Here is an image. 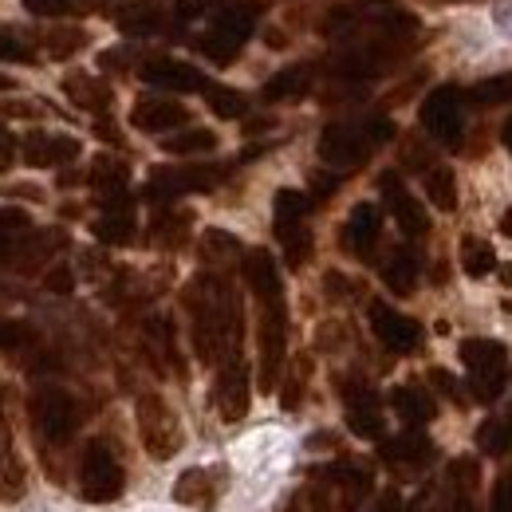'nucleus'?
<instances>
[{
    "label": "nucleus",
    "mask_w": 512,
    "mask_h": 512,
    "mask_svg": "<svg viewBox=\"0 0 512 512\" xmlns=\"http://www.w3.org/2000/svg\"><path fill=\"white\" fill-rule=\"evenodd\" d=\"M186 312H190L193 351L205 367H217L229 355H241L245 316L233 284L221 272H201L186 288Z\"/></svg>",
    "instance_id": "f257e3e1"
},
{
    "label": "nucleus",
    "mask_w": 512,
    "mask_h": 512,
    "mask_svg": "<svg viewBox=\"0 0 512 512\" xmlns=\"http://www.w3.org/2000/svg\"><path fill=\"white\" fill-rule=\"evenodd\" d=\"M241 272L249 280L260 308V323H256V343H260V375L256 383L264 394H272L284 371V355H288V304H284V280L280 268L268 249H249L241 256Z\"/></svg>",
    "instance_id": "f03ea898"
},
{
    "label": "nucleus",
    "mask_w": 512,
    "mask_h": 512,
    "mask_svg": "<svg viewBox=\"0 0 512 512\" xmlns=\"http://www.w3.org/2000/svg\"><path fill=\"white\" fill-rule=\"evenodd\" d=\"M390 138H394V123L386 115H367L355 123H331L320 134V158L335 170H351V166H363Z\"/></svg>",
    "instance_id": "7ed1b4c3"
},
{
    "label": "nucleus",
    "mask_w": 512,
    "mask_h": 512,
    "mask_svg": "<svg viewBox=\"0 0 512 512\" xmlns=\"http://www.w3.org/2000/svg\"><path fill=\"white\" fill-rule=\"evenodd\" d=\"M256 16H260V4L256 0H233V4L217 8L213 20H209V28L197 40V52L213 67H229L241 56L245 40L253 36Z\"/></svg>",
    "instance_id": "20e7f679"
},
{
    "label": "nucleus",
    "mask_w": 512,
    "mask_h": 512,
    "mask_svg": "<svg viewBox=\"0 0 512 512\" xmlns=\"http://www.w3.org/2000/svg\"><path fill=\"white\" fill-rule=\"evenodd\" d=\"M457 355H461L465 375H469V394H473L481 406L501 402V394H505L512 383L509 347L497 343V339H461Z\"/></svg>",
    "instance_id": "39448f33"
},
{
    "label": "nucleus",
    "mask_w": 512,
    "mask_h": 512,
    "mask_svg": "<svg viewBox=\"0 0 512 512\" xmlns=\"http://www.w3.org/2000/svg\"><path fill=\"white\" fill-rule=\"evenodd\" d=\"M312 197L300 190H280L272 197V233L284 249L288 268H304L312 260V229H308Z\"/></svg>",
    "instance_id": "423d86ee"
},
{
    "label": "nucleus",
    "mask_w": 512,
    "mask_h": 512,
    "mask_svg": "<svg viewBox=\"0 0 512 512\" xmlns=\"http://www.w3.org/2000/svg\"><path fill=\"white\" fill-rule=\"evenodd\" d=\"M229 174H233V166H225V162L154 166V170H150V178H146V190H142V197H146V201H158V205H166V201H174V197H182V193H209V190H217V186H221Z\"/></svg>",
    "instance_id": "0eeeda50"
},
{
    "label": "nucleus",
    "mask_w": 512,
    "mask_h": 512,
    "mask_svg": "<svg viewBox=\"0 0 512 512\" xmlns=\"http://www.w3.org/2000/svg\"><path fill=\"white\" fill-rule=\"evenodd\" d=\"M28 418H32V430L40 438V446H64L75 438L79 430V402L60 390V386H40L32 398H28Z\"/></svg>",
    "instance_id": "6e6552de"
},
{
    "label": "nucleus",
    "mask_w": 512,
    "mask_h": 512,
    "mask_svg": "<svg viewBox=\"0 0 512 512\" xmlns=\"http://www.w3.org/2000/svg\"><path fill=\"white\" fill-rule=\"evenodd\" d=\"M127 489V473H123V461L115 457V449L107 446L103 438L87 442L83 449V461H79V493L87 505H111L119 501Z\"/></svg>",
    "instance_id": "1a4fd4ad"
},
{
    "label": "nucleus",
    "mask_w": 512,
    "mask_h": 512,
    "mask_svg": "<svg viewBox=\"0 0 512 512\" xmlns=\"http://www.w3.org/2000/svg\"><path fill=\"white\" fill-rule=\"evenodd\" d=\"M134 418H138V438H142V446H146V453H150L154 461H170V457L182 449V442H186L182 422H178V414L166 406L162 394H138Z\"/></svg>",
    "instance_id": "9d476101"
},
{
    "label": "nucleus",
    "mask_w": 512,
    "mask_h": 512,
    "mask_svg": "<svg viewBox=\"0 0 512 512\" xmlns=\"http://www.w3.org/2000/svg\"><path fill=\"white\" fill-rule=\"evenodd\" d=\"M422 127L442 146H461V138H465V91L457 83H442L422 99Z\"/></svg>",
    "instance_id": "9b49d317"
},
{
    "label": "nucleus",
    "mask_w": 512,
    "mask_h": 512,
    "mask_svg": "<svg viewBox=\"0 0 512 512\" xmlns=\"http://www.w3.org/2000/svg\"><path fill=\"white\" fill-rule=\"evenodd\" d=\"M343 406H347V430L355 438H367V442H383L386 434V418H383V402L375 394V386L363 383V379H343Z\"/></svg>",
    "instance_id": "f8f14e48"
},
{
    "label": "nucleus",
    "mask_w": 512,
    "mask_h": 512,
    "mask_svg": "<svg viewBox=\"0 0 512 512\" xmlns=\"http://www.w3.org/2000/svg\"><path fill=\"white\" fill-rule=\"evenodd\" d=\"M367 320H371L375 339L383 343L386 351H394V355H414V351L422 347V339H426L422 323L410 320V316H402V312H394V308L383 304V300H371Z\"/></svg>",
    "instance_id": "ddd939ff"
},
{
    "label": "nucleus",
    "mask_w": 512,
    "mask_h": 512,
    "mask_svg": "<svg viewBox=\"0 0 512 512\" xmlns=\"http://www.w3.org/2000/svg\"><path fill=\"white\" fill-rule=\"evenodd\" d=\"M213 406L225 422H241L249 414V367L241 355H229L217 363V383H213Z\"/></svg>",
    "instance_id": "4468645a"
},
{
    "label": "nucleus",
    "mask_w": 512,
    "mask_h": 512,
    "mask_svg": "<svg viewBox=\"0 0 512 512\" xmlns=\"http://www.w3.org/2000/svg\"><path fill=\"white\" fill-rule=\"evenodd\" d=\"M379 193H383L390 217L398 221L402 237H414V241H418V237H426V233H430V217H426V209L418 205V197L406 190V182H402L394 170L379 174Z\"/></svg>",
    "instance_id": "2eb2a0df"
},
{
    "label": "nucleus",
    "mask_w": 512,
    "mask_h": 512,
    "mask_svg": "<svg viewBox=\"0 0 512 512\" xmlns=\"http://www.w3.org/2000/svg\"><path fill=\"white\" fill-rule=\"evenodd\" d=\"M20 154L32 170H56V166H71L83 154V142L71 134H48V130H32L20 142Z\"/></svg>",
    "instance_id": "dca6fc26"
},
{
    "label": "nucleus",
    "mask_w": 512,
    "mask_h": 512,
    "mask_svg": "<svg viewBox=\"0 0 512 512\" xmlns=\"http://www.w3.org/2000/svg\"><path fill=\"white\" fill-rule=\"evenodd\" d=\"M379 237H383V209L371 205V201H359V205L351 209L343 233H339L343 253H351L355 260H371L375 245H379Z\"/></svg>",
    "instance_id": "f3484780"
},
{
    "label": "nucleus",
    "mask_w": 512,
    "mask_h": 512,
    "mask_svg": "<svg viewBox=\"0 0 512 512\" xmlns=\"http://www.w3.org/2000/svg\"><path fill=\"white\" fill-rule=\"evenodd\" d=\"M186 123H190V111L174 99H162V95H142L130 107V127L142 130V134H170Z\"/></svg>",
    "instance_id": "a211bd4d"
},
{
    "label": "nucleus",
    "mask_w": 512,
    "mask_h": 512,
    "mask_svg": "<svg viewBox=\"0 0 512 512\" xmlns=\"http://www.w3.org/2000/svg\"><path fill=\"white\" fill-rule=\"evenodd\" d=\"M138 75L150 83V87H162V91H178V95H193V91H205L209 79L197 71L193 64L182 60H170V56H154L138 67Z\"/></svg>",
    "instance_id": "6ab92c4d"
},
{
    "label": "nucleus",
    "mask_w": 512,
    "mask_h": 512,
    "mask_svg": "<svg viewBox=\"0 0 512 512\" xmlns=\"http://www.w3.org/2000/svg\"><path fill=\"white\" fill-rule=\"evenodd\" d=\"M87 186L99 193L103 209H115V205H130L127 186H130V166L115 154H99L91 162V174H87Z\"/></svg>",
    "instance_id": "aec40b11"
},
{
    "label": "nucleus",
    "mask_w": 512,
    "mask_h": 512,
    "mask_svg": "<svg viewBox=\"0 0 512 512\" xmlns=\"http://www.w3.org/2000/svg\"><path fill=\"white\" fill-rule=\"evenodd\" d=\"M379 457L394 469H406V473H418L434 461V442L422 434V430H406L398 438H383L379 442Z\"/></svg>",
    "instance_id": "412c9836"
},
{
    "label": "nucleus",
    "mask_w": 512,
    "mask_h": 512,
    "mask_svg": "<svg viewBox=\"0 0 512 512\" xmlns=\"http://www.w3.org/2000/svg\"><path fill=\"white\" fill-rule=\"evenodd\" d=\"M64 95L79 107V111H87V115H95V119L111 115V103H115L111 83L99 79V75H87V71H71V75H67Z\"/></svg>",
    "instance_id": "4be33fe9"
},
{
    "label": "nucleus",
    "mask_w": 512,
    "mask_h": 512,
    "mask_svg": "<svg viewBox=\"0 0 512 512\" xmlns=\"http://www.w3.org/2000/svg\"><path fill=\"white\" fill-rule=\"evenodd\" d=\"M221 485H225L221 473L197 465V469H186V473L178 477V485H174V501H178V505H190V509L213 512L217 509V501H221Z\"/></svg>",
    "instance_id": "5701e85b"
},
{
    "label": "nucleus",
    "mask_w": 512,
    "mask_h": 512,
    "mask_svg": "<svg viewBox=\"0 0 512 512\" xmlns=\"http://www.w3.org/2000/svg\"><path fill=\"white\" fill-rule=\"evenodd\" d=\"M67 245L64 229H44V233H28L24 237V245L16 249V256L8 260V268H16V272H40L52 256L60 253Z\"/></svg>",
    "instance_id": "b1692460"
},
{
    "label": "nucleus",
    "mask_w": 512,
    "mask_h": 512,
    "mask_svg": "<svg viewBox=\"0 0 512 512\" xmlns=\"http://www.w3.org/2000/svg\"><path fill=\"white\" fill-rule=\"evenodd\" d=\"M390 406H394V414L402 418V426H410V430H422V426L434 422V414H438L434 394H426L422 386H394V390H390Z\"/></svg>",
    "instance_id": "393cba45"
},
{
    "label": "nucleus",
    "mask_w": 512,
    "mask_h": 512,
    "mask_svg": "<svg viewBox=\"0 0 512 512\" xmlns=\"http://www.w3.org/2000/svg\"><path fill=\"white\" fill-rule=\"evenodd\" d=\"M115 24H119L123 36L142 40V36H154V32L166 28V8H162V0H134V4L115 12Z\"/></svg>",
    "instance_id": "a878e982"
},
{
    "label": "nucleus",
    "mask_w": 512,
    "mask_h": 512,
    "mask_svg": "<svg viewBox=\"0 0 512 512\" xmlns=\"http://www.w3.org/2000/svg\"><path fill=\"white\" fill-rule=\"evenodd\" d=\"M24 493V465H20V453L12 446V426H8V414H4V394H0V497L12 501Z\"/></svg>",
    "instance_id": "bb28decb"
},
{
    "label": "nucleus",
    "mask_w": 512,
    "mask_h": 512,
    "mask_svg": "<svg viewBox=\"0 0 512 512\" xmlns=\"http://www.w3.org/2000/svg\"><path fill=\"white\" fill-rule=\"evenodd\" d=\"M190 225H193V213L186 209H174L170 201L154 213V221H150V245H158V249H182L186 245V237H190Z\"/></svg>",
    "instance_id": "cd10ccee"
},
{
    "label": "nucleus",
    "mask_w": 512,
    "mask_h": 512,
    "mask_svg": "<svg viewBox=\"0 0 512 512\" xmlns=\"http://www.w3.org/2000/svg\"><path fill=\"white\" fill-rule=\"evenodd\" d=\"M312 75H316V64H292L284 71H276L268 83H264V103H288V99H300L312 91Z\"/></svg>",
    "instance_id": "c85d7f7f"
},
{
    "label": "nucleus",
    "mask_w": 512,
    "mask_h": 512,
    "mask_svg": "<svg viewBox=\"0 0 512 512\" xmlns=\"http://www.w3.org/2000/svg\"><path fill=\"white\" fill-rule=\"evenodd\" d=\"M134 233H138V221H134L130 205L103 209V217L91 225V237H95L99 245H107V249H123V245H130V241H134Z\"/></svg>",
    "instance_id": "c756f323"
},
{
    "label": "nucleus",
    "mask_w": 512,
    "mask_h": 512,
    "mask_svg": "<svg viewBox=\"0 0 512 512\" xmlns=\"http://www.w3.org/2000/svg\"><path fill=\"white\" fill-rule=\"evenodd\" d=\"M453 481V509L449 512H477V485H481V465L473 457H457L449 469Z\"/></svg>",
    "instance_id": "7c9ffc66"
},
{
    "label": "nucleus",
    "mask_w": 512,
    "mask_h": 512,
    "mask_svg": "<svg viewBox=\"0 0 512 512\" xmlns=\"http://www.w3.org/2000/svg\"><path fill=\"white\" fill-rule=\"evenodd\" d=\"M383 284L394 296H410L418 284V253L414 249H394L383 264Z\"/></svg>",
    "instance_id": "2f4dec72"
},
{
    "label": "nucleus",
    "mask_w": 512,
    "mask_h": 512,
    "mask_svg": "<svg viewBox=\"0 0 512 512\" xmlns=\"http://www.w3.org/2000/svg\"><path fill=\"white\" fill-rule=\"evenodd\" d=\"M457 256H461L465 276H473V280H481V276L497 272V249H493L485 237L465 233V237H461V245H457Z\"/></svg>",
    "instance_id": "473e14b6"
},
{
    "label": "nucleus",
    "mask_w": 512,
    "mask_h": 512,
    "mask_svg": "<svg viewBox=\"0 0 512 512\" xmlns=\"http://www.w3.org/2000/svg\"><path fill=\"white\" fill-rule=\"evenodd\" d=\"M28 233H32V217L24 209L0 205V264H8L16 256V249L24 245Z\"/></svg>",
    "instance_id": "72a5a7b5"
},
{
    "label": "nucleus",
    "mask_w": 512,
    "mask_h": 512,
    "mask_svg": "<svg viewBox=\"0 0 512 512\" xmlns=\"http://www.w3.org/2000/svg\"><path fill=\"white\" fill-rule=\"evenodd\" d=\"M477 446H481V453H489V457H505V453H512V406L481 422V430H477Z\"/></svg>",
    "instance_id": "f704fd0d"
},
{
    "label": "nucleus",
    "mask_w": 512,
    "mask_h": 512,
    "mask_svg": "<svg viewBox=\"0 0 512 512\" xmlns=\"http://www.w3.org/2000/svg\"><path fill=\"white\" fill-rule=\"evenodd\" d=\"M87 44H91V36H87V28H79V24H60V28H48V32H44L48 60H71V56H79Z\"/></svg>",
    "instance_id": "c9c22d12"
},
{
    "label": "nucleus",
    "mask_w": 512,
    "mask_h": 512,
    "mask_svg": "<svg viewBox=\"0 0 512 512\" xmlns=\"http://www.w3.org/2000/svg\"><path fill=\"white\" fill-rule=\"evenodd\" d=\"M162 150H166V154H174V158L213 154V150H217V134H213V130H205V127L178 130V134H170V138L162 142Z\"/></svg>",
    "instance_id": "e433bc0d"
},
{
    "label": "nucleus",
    "mask_w": 512,
    "mask_h": 512,
    "mask_svg": "<svg viewBox=\"0 0 512 512\" xmlns=\"http://www.w3.org/2000/svg\"><path fill=\"white\" fill-rule=\"evenodd\" d=\"M422 186H426V197L434 201V209L442 213H453L457 209V178L449 166H430L422 170Z\"/></svg>",
    "instance_id": "4c0bfd02"
},
{
    "label": "nucleus",
    "mask_w": 512,
    "mask_h": 512,
    "mask_svg": "<svg viewBox=\"0 0 512 512\" xmlns=\"http://www.w3.org/2000/svg\"><path fill=\"white\" fill-rule=\"evenodd\" d=\"M32 16H91L115 0H20Z\"/></svg>",
    "instance_id": "58836bf2"
},
{
    "label": "nucleus",
    "mask_w": 512,
    "mask_h": 512,
    "mask_svg": "<svg viewBox=\"0 0 512 512\" xmlns=\"http://www.w3.org/2000/svg\"><path fill=\"white\" fill-rule=\"evenodd\" d=\"M201 95H205V103H209V111H213L217 119H245V115H249V99H245L241 91H233V87L209 83Z\"/></svg>",
    "instance_id": "ea45409f"
},
{
    "label": "nucleus",
    "mask_w": 512,
    "mask_h": 512,
    "mask_svg": "<svg viewBox=\"0 0 512 512\" xmlns=\"http://www.w3.org/2000/svg\"><path fill=\"white\" fill-rule=\"evenodd\" d=\"M465 99H469V103H481V107H493V103H512V71L473 83V87L465 91Z\"/></svg>",
    "instance_id": "a19ab883"
},
{
    "label": "nucleus",
    "mask_w": 512,
    "mask_h": 512,
    "mask_svg": "<svg viewBox=\"0 0 512 512\" xmlns=\"http://www.w3.org/2000/svg\"><path fill=\"white\" fill-rule=\"evenodd\" d=\"M308 379H312V359H308V355H300V359L292 363V371H288V383L280 386V406H284V410H300Z\"/></svg>",
    "instance_id": "79ce46f5"
},
{
    "label": "nucleus",
    "mask_w": 512,
    "mask_h": 512,
    "mask_svg": "<svg viewBox=\"0 0 512 512\" xmlns=\"http://www.w3.org/2000/svg\"><path fill=\"white\" fill-rule=\"evenodd\" d=\"M201 245H205V249H201V256H205V260H213V264L233 260V256H245V253H241V241H237V237H229V233H221V229H209Z\"/></svg>",
    "instance_id": "37998d69"
},
{
    "label": "nucleus",
    "mask_w": 512,
    "mask_h": 512,
    "mask_svg": "<svg viewBox=\"0 0 512 512\" xmlns=\"http://www.w3.org/2000/svg\"><path fill=\"white\" fill-rule=\"evenodd\" d=\"M0 64H36V52H32V44L24 40V36H16V32H0Z\"/></svg>",
    "instance_id": "c03bdc74"
},
{
    "label": "nucleus",
    "mask_w": 512,
    "mask_h": 512,
    "mask_svg": "<svg viewBox=\"0 0 512 512\" xmlns=\"http://www.w3.org/2000/svg\"><path fill=\"white\" fill-rule=\"evenodd\" d=\"M28 343H36V335H32L28 323L0 320V347H4V351H20V347H28Z\"/></svg>",
    "instance_id": "a18cd8bd"
},
{
    "label": "nucleus",
    "mask_w": 512,
    "mask_h": 512,
    "mask_svg": "<svg viewBox=\"0 0 512 512\" xmlns=\"http://www.w3.org/2000/svg\"><path fill=\"white\" fill-rule=\"evenodd\" d=\"M489 512H512V469H505L489 493Z\"/></svg>",
    "instance_id": "49530a36"
},
{
    "label": "nucleus",
    "mask_w": 512,
    "mask_h": 512,
    "mask_svg": "<svg viewBox=\"0 0 512 512\" xmlns=\"http://www.w3.org/2000/svg\"><path fill=\"white\" fill-rule=\"evenodd\" d=\"M44 288H48V292H56V296H67V292H75V272H71L67 264H56V268L44 276Z\"/></svg>",
    "instance_id": "de8ad7c7"
},
{
    "label": "nucleus",
    "mask_w": 512,
    "mask_h": 512,
    "mask_svg": "<svg viewBox=\"0 0 512 512\" xmlns=\"http://www.w3.org/2000/svg\"><path fill=\"white\" fill-rule=\"evenodd\" d=\"M430 383L438 386V390L446 394L449 402H457V406L465 402V394H461V383H457V379H453L449 371H442V367H434V371H430Z\"/></svg>",
    "instance_id": "09e8293b"
},
{
    "label": "nucleus",
    "mask_w": 512,
    "mask_h": 512,
    "mask_svg": "<svg viewBox=\"0 0 512 512\" xmlns=\"http://www.w3.org/2000/svg\"><path fill=\"white\" fill-rule=\"evenodd\" d=\"M371 512H406L402 493H398V489H383V493L371 501Z\"/></svg>",
    "instance_id": "8fccbe9b"
},
{
    "label": "nucleus",
    "mask_w": 512,
    "mask_h": 512,
    "mask_svg": "<svg viewBox=\"0 0 512 512\" xmlns=\"http://www.w3.org/2000/svg\"><path fill=\"white\" fill-rule=\"evenodd\" d=\"M12 162H16V138H12V130L0 123V174H4Z\"/></svg>",
    "instance_id": "3c124183"
},
{
    "label": "nucleus",
    "mask_w": 512,
    "mask_h": 512,
    "mask_svg": "<svg viewBox=\"0 0 512 512\" xmlns=\"http://www.w3.org/2000/svg\"><path fill=\"white\" fill-rule=\"evenodd\" d=\"M323 288H327V296H331V300H343V296H351V292H355V288L347 284V276H339V272H327V276H323Z\"/></svg>",
    "instance_id": "603ef678"
},
{
    "label": "nucleus",
    "mask_w": 512,
    "mask_h": 512,
    "mask_svg": "<svg viewBox=\"0 0 512 512\" xmlns=\"http://www.w3.org/2000/svg\"><path fill=\"white\" fill-rule=\"evenodd\" d=\"M130 64H134L130 52H103V56H99V67H103V71H119V75H123V71H130Z\"/></svg>",
    "instance_id": "864d4df0"
},
{
    "label": "nucleus",
    "mask_w": 512,
    "mask_h": 512,
    "mask_svg": "<svg viewBox=\"0 0 512 512\" xmlns=\"http://www.w3.org/2000/svg\"><path fill=\"white\" fill-rule=\"evenodd\" d=\"M95 134H99L107 146H123V130L111 123V115H103V119L95 123Z\"/></svg>",
    "instance_id": "5fc2aeb1"
},
{
    "label": "nucleus",
    "mask_w": 512,
    "mask_h": 512,
    "mask_svg": "<svg viewBox=\"0 0 512 512\" xmlns=\"http://www.w3.org/2000/svg\"><path fill=\"white\" fill-rule=\"evenodd\" d=\"M493 20H497V28H501V32H509L512 36V0H497Z\"/></svg>",
    "instance_id": "6e6d98bb"
},
{
    "label": "nucleus",
    "mask_w": 512,
    "mask_h": 512,
    "mask_svg": "<svg viewBox=\"0 0 512 512\" xmlns=\"http://www.w3.org/2000/svg\"><path fill=\"white\" fill-rule=\"evenodd\" d=\"M4 115H16V119H28V115H40V103H0Z\"/></svg>",
    "instance_id": "4d7b16f0"
},
{
    "label": "nucleus",
    "mask_w": 512,
    "mask_h": 512,
    "mask_svg": "<svg viewBox=\"0 0 512 512\" xmlns=\"http://www.w3.org/2000/svg\"><path fill=\"white\" fill-rule=\"evenodd\" d=\"M312 182H316V197H331V193H335V186H339V178H323V174H316V178H312Z\"/></svg>",
    "instance_id": "13d9d810"
},
{
    "label": "nucleus",
    "mask_w": 512,
    "mask_h": 512,
    "mask_svg": "<svg viewBox=\"0 0 512 512\" xmlns=\"http://www.w3.org/2000/svg\"><path fill=\"white\" fill-rule=\"evenodd\" d=\"M272 123H276V119H249V123H245V134H260V130H268Z\"/></svg>",
    "instance_id": "bf43d9fd"
},
{
    "label": "nucleus",
    "mask_w": 512,
    "mask_h": 512,
    "mask_svg": "<svg viewBox=\"0 0 512 512\" xmlns=\"http://www.w3.org/2000/svg\"><path fill=\"white\" fill-rule=\"evenodd\" d=\"M0 91H16V79H8V75H0Z\"/></svg>",
    "instance_id": "052dcab7"
},
{
    "label": "nucleus",
    "mask_w": 512,
    "mask_h": 512,
    "mask_svg": "<svg viewBox=\"0 0 512 512\" xmlns=\"http://www.w3.org/2000/svg\"><path fill=\"white\" fill-rule=\"evenodd\" d=\"M501 138H505V146H509V150H512V119H509V123H505V130H501Z\"/></svg>",
    "instance_id": "680f3d73"
},
{
    "label": "nucleus",
    "mask_w": 512,
    "mask_h": 512,
    "mask_svg": "<svg viewBox=\"0 0 512 512\" xmlns=\"http://www.w3.org/2000/svg\"><path fill=\"white\" fill-rule=\"evenodd\" d=\"M501 229H505V233H509V237H512V209H509V213H505V221H501Z\"/></svg>",
    "instance_id": "e2e57ef3"
},
{
    "label": "nucleus",
    "mask_w": 512,
    "mask_h": 512,
    "mask_svg": "<svg viewBox=\"0 0 512 512\" xmlns=\"http://www.w3.org/2000/svg\"><path fill=\"white\" fill-rule=\"evenodd\" d=\"M505 276H509V280H512V264H509V272H505Z\"/></svg>",
    "instance_id": "0e129e2a"
}]
</instances>
